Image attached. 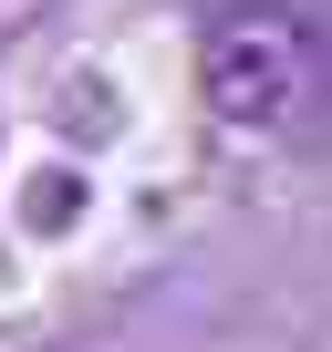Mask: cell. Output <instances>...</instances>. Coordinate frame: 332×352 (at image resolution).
<instances>
[{"mask_svg": "<svg viewBox=\"0 0 332 352\" xmlns=\"http://www.w3.org/2000/svg\"><path fill=\"white\" fill-rule=\"evenodd\" d=\"M198 104L229 135H280L322 104V42L301 11H218L198 42Z\"/></svg>", "mask_w": 332, "mask_h": 352, "instance_id": "obj_1", "label": "cell"}]
</instances>
